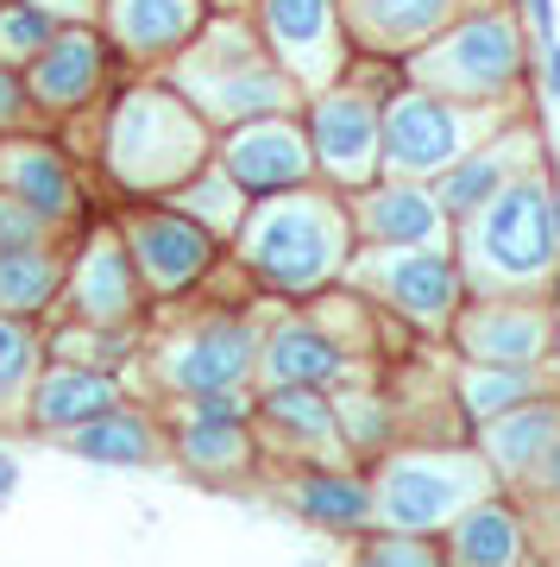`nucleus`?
<instances>
[{
	"mask_svg": "<svg viewBox=\"0 0 560 567\" xmlns=\"http://www.w3.org/2000/svg\"><path fill=\"white\" fill-rule=\"evenodd\" d=\"M353 208L341 203V189L328 183H302V189H283V196H259L246 208L240 234H234V265L259 290H278V297H315L328 284H341L346 259H353Z\"/></svg>",
	"mask_w": 560,
	"mask_h": 567,
	"instance_id": "obj_1",
	"label": "nucleus"
},
{
	"mask_svg": "<svg viewBox=\"0 0 560 567\" xmlns=\"http://www.w3.org/2000/svg\"><path fill=\"white\" fill-rule=\"evenodd\" d=\"M208 158H215V126L201 121L196 102L170 76L121 89L101 121V171L114 177V189L145 203H164Z\"/></svg>",
	"mask_w": 560,
	"mask_h": 567,
	"instance_id": "obj_2",
	"label": "nucleus"
},
{
	"mask_svg": "<svg viewBox=\"0 0 560 567\" xmlns=\"http://www.w3.org/2000/svg\"><path fill=\"white\" fill-rule=\"evenodd\" d=\"M460 234V271L466 297H536L548 290V271L560 259L554 227V183L548 171H517L498 196L466 215Z\"/></svg>",
	"mask_w": 560,
	"mask_h": 567,
	"instance_id": "obj_3",
	"label": "nucleus"
},
{
	"mask_svg": "<svg viewBox=\"0 0 560 567\" xmlns=\"http://www.w3.org/2000/svg\"><path fill=\"white\" fill-rule=\"evenodd\" d=\"M403 63V82H422L454 102L504 107L522 82V25L517 7H466L454 25H440L428 44H416Z\"/></svg>",
	"mask_w": 560,
	"mask_h": 567,
	"instance_id": "obj_4",
	"label": "nucleus"
},
{
	"mask_svg": "<svg viewBox=\"0 0 560 567\" xmlns=\"http://www.w3.org/2000/svg\"><path fill=\"white\" fill-rule=\"evenodd\" d=\"M485 492H498V473L473 447H391L372 480V511L378 529L447 536V524Z\"/></svg>",
	"mask_w": 560,
	"mask_h": 567,
	"instance_id": "obj_5",
	"label": "nucleus"
},
{
	"mask_svg": "<svg viewBox=\"0 0 560 567\" xmlns=\"http://www.w3.org/2000/svg\"><path fill=\"white\" fill-rule=\"evenodd\" d=\"M498 133V107L485 114L479 102H454L435 95L422 82H403L378 102V152H384V177H416L435 183L447 164L473 152L479 140Z\"/></svg>",
	"mask_w": 560,
	"mask_h": 567,
	"instance_id": "obj_6",
	"label": "nucleus"
},
{
	"mask_svg": "<svg viewBox=\"0 0 560 567\" xmlns=\"http://www.w3.org/2000/svg\"><path fill=\"white\" fill-rule=\"evenodd\" d=\"M341 278L378 297V309L397 316L409 334H447L466 303V271L454 246H360Z\"/></svg>",
	"mask_w": 560,
	"mask_h": 567,
	"instance_id": "obj_7",
	"label": "nucleus"
},
{
	"mask_svg": "<svg viewBox=\"0 0 560 567\" xmlns=\"http://www.w3.org/2000/svg\"><path fill=\"white\" fill-rule=\"evenodd\" d=\"M265 328L240 309H208L177 334H164L152 353V385L164 398H201V391H246L259 379Z\"/></svg>",
	"mask_w": 560,
	"mask_h": 567,
	"instance_id": "obj_8",
	"label": "nucleus"
},
{
	"mask_svg": "<svg viewBox=\"0 0 560 567\" xmlns=\"http://www.w3.org/2000/svg\"><path fill=\"white\" fill-rule=\"evenodd\" d=\"M170 82L196 102V114L215 133L265 121V114H297L309 102L271 51H252V58H189L183 51V58H170Z\"/></svg>",
	"mask_w": 560,
	"mask_h": 567,
	"instance_id": "obj_9",
	"label": "nucleus"
},
{
	"mask_svg": "<svg viewBox=\"0 0 560 567\" xmlns=\"http://www.w3.org/2000/svg\"><path fill=\"white\" fill-rule=\"evenodd\" d=\"M378 102L384 95H372L353 70L302 102V126H309V145H315V177H328L334 189H365V183L384 177Z\"/></svg>",
	"mask_w": 560,
	"mask_h": 567,
	"instance_id": "obj_10",
	"label": "nucleus"
},
{
	"mask_svg": "<svg viewBox=\"0 0 560 567\" xmlns=\"http://www.w3.org/2000/svg\"><path fill=\"white\" fill-rule=\"evenodd\" d=\"M252 20H259L265 51L297 76L302 95H315V89H328L353 70L341 0H252Z\"/></svg>",
	"mask_w": 560,
	"mask_h": 567,
	"instance_id": "obj_11",
	"label": "nucleus"
},
{
	"mask_svg": "<svg viewBox=\"0 0 560 567\" xmlns=\"http://www.w3.org/2000/svg\"><path fill=\"white\" fill-rule=\"evenodd\" d=\"M121 240L145 278V297H189L220 265V240L177 203H145L121 221Z\"/></svg>",
	"mask_w": 560,
	"mask_h": 567,
	"instance_id": "obj_12",
	"label": "nucleus"
},
{
	"mask_svg": "<svg viewBox=\"0 0 560 567\" xmlns=\"http://www.w3.org/2000/svg\"><path fill=\"white\" fill-rule=\"evenodd\" d=\"M145 309V278L121 240V221L89 227L76 259L63 271V322L82 328H139Z\"/></svg>",
	"mask_w": 560,
	"mask_h": 567,
	"instance_id": "obj_13",
	"label": "nucleus"
},
{
	"mask_svg": "<svg viewBox=\"0 0 560 567\" xmlns=\"http://www.w3.org/2000/svg\"><path fill=\"white\" fill-rule=\"evenodd\" d=\"M215 164L240 183L252 203L315 183V145H309V126L297 114H265V121L227 126L215 140Z\"/></svg>",
	"mask_w": 560,
	"mask_h": 567,
	"instance_id": "obj_14",
	"label": "nucleus"
},
{
	"mask_svg": "<svg viewBox=\"0 0 560 567\" xmlns=\"http://www.w3.org/2000/svg\"><path fill=\"white\" fill-rule=\"evenodd\" d=\"M107 70H114V44L95 20H63L58 39L44 44L39 58L25 63V95H32V114H89L107 89Z\"/></svg>",
	"mask_w": 560,
	"mask_h": 567,
	"instance_id": "obj_15",
	"label": "nucleus"
},
{
	"mask_svg": "<svg viewBox=\"0 0 560 567\" xmlns=\"http://www.w3.org/2000/svg\"><path fill=\"white\" fill-rule=\"evenodd\" d=\"M447 341L460 347V360L479 365H548L554 353V316L536 297H466Z\"/></svg>",
	"mask_w": 560,
	"mask_h": 567,
	"instance_id": "obj_16",
	"label": "nucleus"
},
{
	"mask_svg": "<svg viewBox=\"0 0 560 567\" xmlns=\"http://www.w3.org/2000/svg\"><path fill=\"white\" fill-rule=\"evenodd\" d=\"M208 0H107L101 7V32L114 44L121 63H170L183 58L196 32L208 25Z\"/></svg>",
	"mask_w": 560,
	"mask_h": 567,
	"instance_id": "obj_17",
	"label": "nucleus"
},
{
	"mask_svg": "<svg viewBox=\"0 0 560 567\" xmlns=\"http://www.w3.org/2000/svg\"><path fill=\"white\" fill-rule=\"evenodd\" d=\"M252 435H265L278 454H297V461H309V454H315L321 466L346 461L328 385H265L259 398H252Z\"/></svg>",
	"mask_w": 560,
	"mask_h": 567,
	"instance_id": "obj_18",
	"label": "nucleus"
},
{
	"mask_svg": "<svg viewBox=\"0 0 560 567\" xmlns=\"http://www.w3.org/2000/svg\"><path fill=\"white\" fill-rule=\"evenodd\" d=\"M353 234L360 246H447V215H440L435 189L416 177H378L353 189Z\"/></svg>",
	"mask_w": 560,
	"mask_h": 567,
	"instance_id": "obj_19",
	"label": "nucleus"
},
{
	"mask_svg": "<svg viewBox=\"0 0 560 567\" xmlns=\"http://www.w3.org/2000/svg\"><path fill=\"white\" fill-rule=\"evenodd\" d=\"M0 189L20 196L25 208H39L51 227H70L82 215V189L76 171L63 158L58 140H32V133H0Z\"/></svg>",
	"mask_w": 560,
	"mask_h": 567,
	"instance_id": "obj_20",
	"label": "nucleus"
},
{
	"mask_svg": "<svg viewBox=\"0 0 560 567\" xmlns=\"http://www.w3.org/2000/svg\"><path fill=\"white\" fill-rule=\"evenodd\" d=\"M473 0H341V25L353 51L372 58H409L416 44H428L440 25H454Z\"/></svg>",
	"mask_w": 560,
	"mask_h": 567,
	"instance_id": "obj_21",
	"label": "nucleus"
},
{
	"mask_svg": "<svg viewBox=\"0 0 560 567\" xmlns=\"http://www.w3.org/2000/svg\"><path fill=\"white\" fill-rule=\"evenodd\" d=\"M114 404H126L121 372L51 360V365H39V379L25 391V423L39 429V435H70V429L95 423L101 410H114Z\"/></svg>",
	"mask_w": 560,
	"mask_h": 567,
	"instance_id": "obj_22",
	"label": "nucleus"
},
{
	"mask_svg": "<svg viewBox=\"0 0 560 567\" xmlns=\"http://www.w3.org/2000/svg\"><path fill=\"white\" fill-rule=\"evenodd\" d=\"M529 152H536V133H491V140H479L473 152H460V158L447 164L428 189H435L440 215L460 227L466 215H479L491 196H498L504 183L517 177V171H529Z\"/></svg>",
	"mask_w": 560,
	"mask_h": 567,
	"instance_id": "obj_23",
	"label": "nucleus"
},
{
	"mask_svg": "<svg viewBox=\"0 0 560 567\" xmlns=\"http://www.w3.org/2000/svg\"><path fill=\"white\" fill-rule=\"evenodd\" d=\"M346 365H353V353L315 316H283V322L265 328V347H259L265 385H341Z\"/></svg>",
	"mask_w": 560,
	"mask_h": 567,
	"instance_id": "obj_24",
	"label": "nucleus"
},
{
	"mask_svg": "<svg viewBox=\"0 0 560 567\" xmlns=\"http://www.w3.org/2000/svg\"><path fill=\"white\" fill-rule=\"evenodd\" d=\"M170 454H177L183 473H196L208 486L246 480L252 461H259L252 416H196V410H177V423H170Z\"/></svg>",
	"mask_w": 560,
	"mask_h": 567,
	"instance_id": "obj_25",
	"label": "nucleus"
},
{
	"mask_svg": "<svg viewBox=\"0 0 560 567\" xmlns=\"http://www.w3.org/2000/svg\"><path fill=\"white\" fill-rule=\"evenodd\" d=\"M479 435V454L485 466L498 473V486L510 480V486H529V473H536V461L548 454V442L560 435V398H522V404H510L504 416H491V423L473 429Z\"/></svg>",
	"mask_w": 560,
	"mask_h": 567,
	"instance_id": "obj_26",
	"label": "nucleus"
},
{
	"mask_svg": "<svg viewBox=\"0 0 560 567\" xmlns=\"http://www.w3.org/2000/svg\"><path fill=\"white\" fill-rule=\"evenodd\" d=\"M447 561H466V567H510V561H529V524H522V511L498 492H485L479 505H466L447 536Z\"/></svg>",
	"mask_w": 560,
	"mask_h": 567,
	"instance_id": "obj_27",
	"label": "nucleus"
},
{
	"mask_svg": "<svg viewBox=\"0 0 560 567\" xmlns=\"http://www.w3.org/2000/svg\"><path fill=\"white\" fill-rule=\"evenodd\" d=\"M290 511H297L309 529H328V536H365L378 524L372 511V480L346 473V466H315L290 486Z\"/></svg>",
	"mask_w": 560,
	"mask_h": 567,
	"instance_id": "obj_28",
	"label": "nucleus"
},
{
	"mask_svg": "<svg viewBox=\"0 0 560 567\" xmlns=\"http://www.w3.org/2000/svg\"><path fill=\"white\" fill-rule=\"evenodd\" d=\"M63 447H70L76 461H89V466H152L158 461V447H164V429L152 423L145 410L114 404V410H101L95 423L70 429Z\"/></svg>",
	"mask_w": 560,
	"mask_h": 567,
	"instance_id": "obj_29",
	"label": "nucleus"
},
{
	"mask_svg": "<svg viewBox=\"0 0 560 567\" xmlns=\"http://www.w3.org/2000/svg\"><path fill=\"white\" fill-rule=\"evenodd\" d=\"M63 271H70V259L58 252V240L0 252V316H25V322H39L44 309L63 297Z\"/></svg>",
	"mask_w": 560,
	"mask_h": 567,
	"instance_id": "obj_30",
	"label": "nucleus"
},
{
	"mask_svg": "<svg viewBox=\"0 0 560 567\" xmlns=\"http://www.w3.org/2000/svg\"><path fill=\"white\" fill-rule=\"evenodd\" d=\"M536 391H541L536 365H479V360H466L460 372H454V410H460L466 429L491 423V416H504L510 404L536 398Z\"/></svg>",
	"mask_w": 560,
	"mask_h": 567,
	"instance_id": "obj_31",
	"label": "nucleus"
},
{
	"mask_svg": "<svg viewBox=\"0 0 560 567\" xmlns=\"http://www.w3.org/2000/svg\"><path fill=\"white\" fill-rule=\"evenodd\" d=\"M164 203H177L183 215H189V221H201V227H208V234H215L220 246H227L234 234H240V221H246V208H252V196H246L240 183H234V177H227V171H220L215 158H208V164L196 171V177H189V183H177V189H170Z\"/></svg>",
	"mask_w": 560,
	"mask_h": 567,
	"instance_id": "obj_32",
	"label": "nucleus"
},
{
	"mask_svg": "<svg viewBox=\"0 0 560 567\" xmlns=\"http://www.w3.org/2000/svg\"><path fill=\"white\" fill-rule=\"evenodd\" d=\"M44 365L39 322L25 316H0V416H25V391Z\"/></svg>",
	"mask_w": 560,
	"mask_h": 567,
	"instance_id": "obj_33",
	"label": "nucleus"
},
{
	"mask_svg": "<svg viewBox=\"0 0 560 567\" xmlns=\"http://www.w3.org/2000/svg\"><path fill=\"white\" fill-rule=\"evenodd\" d=\"M334 423H341L346 454H360V461H384L391 442H397V410L384 404L378 391H346V398H334Z\"/></svg>",
	"mask_w": 560,
	"mask_h": 567,
	"instance_id": "obj_34",
	"label": "nucleus"
},
{
	"mask_svg": "<svg viewBox=\"0 0 560 567\" xmlns=\"http://www.w3.org/2000/svg\"><path fill=\"white\" fill-rule=\"evenodd\" d=\"M58 25L63 20L44 0H0V63L7 70H25L44 44L58 39Z\"/></svg>",
	"mask_w": 560,
	"mask_h": 567,
	"instance_id": "obj_35",
	"label": "nucleus"
},
{
	"mask_svg": "<svg viewBox=\"0 0 560 567\" xmlns=\"http://www.w3.org/2000/svg\"><path fill=\"white\" fill-rule=\"evenodd\" d=\"M58 360H76V365H107L121 372L126 353H133V328H82V322H63L58 341H51Z\"/></svg>",
	"mask_w": 560,
	"mask_h": 567,
	"instance_id": "obj_36",
	"label": "nucleus"
},
{
	"mask_svg": "<svg viewBox=\"0 0 560 567\" xmlns=\"http://www.w3.org/2000/svg\"><path fill=\"white\" fill-rule=\"evenodd\" d=\"M360 543V561L372 567H435L447 561V548H440V536H416V529H365V536H353Z\"/></svg>",
	"mask_w": 560,
	"mask_h": 567,
	"instance_id": "obj_37",
	"label": "nucleus"
},
{
	"mask_svg": "<svg viewBox=\"0 0 560 567\" xmlns=\"http://www.w3.org/2000/svg\"><path fill=\"white\" fill-rule=\"evenodd\" d=\"M58 234V227L44 221L39 208H25L20 196H7L0 189V252H20V246H44Z\"/></svg>",
	"mask_w": 560,
	"mask_h": 567,
	"instance_id": "obj_38",
	"label": "nucleus"
},
{
	"mask_svg": "<svg viewBox=\"0 0 560 567\" xmlns=\"http://www.w3.org/2000/svg\"><path fill=\"white\" fill-rule=\"evenodd\" d=\"M25 114H32L25 76H20V70H7V63H0V133H13V126H25Z\"/></svg>",
	"mask_w": 560,
	"mask_h": 567,
	"instance_id": "obj_39",
	"label": "nucleus"
},
{
	"mask_svg": "<svg viewBox=\"0 0 560 567\" xmlns=\"http://www.w3.org/2000/svg\"><path fill=\"white\" fill-rule=\"evenodd\" d=\"M529 486H536L541 498H560V435L548 442V454L536 461V473H529Z\"/></svg>",
	"mask_w": 560,
	"mask_h": 567,
	"instance_id": "obj_40",
	"label": "nucleus"
},
{
	"mask_svg": "<svg viewBox=\"0 0 560 567\" xmlns=\"http://www.w3.org/2000/svg\"><path fill=\"white\" fill-rule=\"evenodd\" d=\"M522 13H529V25L541 39H554V0H522Z\"/></svg>",
	"mask_w": 560,
	"mask_h": 567,
	"instance_id": "obj_41",
	"label": "nucleus"
},
{
	"mask_svg": "<svg viewBox=\"0 0 560 567\" xmlns=\"http://www.w3.org/2000/svg\"><path fill=\"white\" fill-rule=\"evenodd\" d=\"M541 82H548V95L560 102V39H548V51H541Z\"/></svg>",
	"mask_w": 560,
	"mask_h": 567,
	"instance_id": "obj_42",
	"label": "nucleus"
},
{
	"mask_svg": "<svg viewBox=\"0 0 560 567\" xmlns=\"http://www.w3.org/2000/svg\"><path fill=\"white\" fill-rule=\"evenodd\" d=\"M13 492H20V454H7V447H0V505H7Z\"/></svg>",
	"mask_w": 560,
	"mask_h": 567,
	"instance_id": "obj_43",
	"label": "nucleus"
},
{
	"mask_svg": "<svg viewBox=\"0 0 560 567\" xmlns=\"http://www.w3.org/2000/svg\"><path fill=\"white\" fill-rule=\"evenodd\" d=\"M548 290H554V303H560V259H554V271H548Z\"/></svg>",
	"mask_w": 560,
	"mask_h": 567,
	"instance_id": "obj_44",
	"label": "nucleus"
},
{
	"mask_svg": "<svg viewBox=\"0 0 560 567\" xmlns=\"http://www.w3.org/2000/svg\"><path fill=\"white\" fill-rule=\"evenodd\" d=\"M554 227H560V196H554Z\"/></svg>",
	"mask_w": 560,
	"mask_h": 567,
	"instance_id": "obj_45",
	"label": "nucleus"
}]
</instances>
